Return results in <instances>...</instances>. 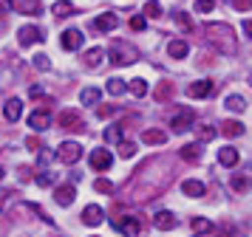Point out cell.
Here are the masks:
<instances>
[{"label": "cell", "mask_w": 252, "mask_h": 237, "mask_svg": "<svg viewBox=\"0 0 252 237\" xmlns=\"http://www.w3.org/2000/svg\"><path fill=\"white\" fill-rule=\"evenodd\" d=\"M102 59H105L102 48H91V51L85 54V65H88V68H99V65H102Z\"/></svg>", "instance_id": "cb8c5ba5"}, {"label": "cell", "mask_w": 252, "mask_h": 237, "mask_svg": "<svg viewBox=\"0 0 252 237\" xmlns=\"http://www.w3.org/2000/svg\"><path fill=\"white\" fill-rule=\"evenodd\" d=\"M130 28H133V31H145V28H148V20H145L142 14H136V17L130 20Z\"/></svg>", "instance_id": "60d3db41"}, {"label": "cell", "mask_w": 252, "mask_h": 237, "mask_svg": "<svg viewBox=\"0 0 252 237\" xmlns=\"http://www.w3.org/2000/svg\"><path fill=\"white\" fill-rule=\"evenodd\" d=\"M153 226L161 229V232H170V229L179 226V220H176V214H173V212H159L156 217H153Z\"/></svg>", "instance_id": "5bb4252c"}, {"label": "cell", "mask_w": 252, "mask_h": 237, "mask_svg": "<svg viewBox=\"0 0 252 237\" xmlns=\"http://www.w3.org/2000/svg\"><path fill=\"white\" fill-rule=\"evenodd\" d=\"M182 158H184V161H198V158H201V141L182 147Z\"/></svg>", "instance_id": "d4e9b609"}, {"label": "cell", "mask_w": 252, "mask_h": 237, "mask_svg": "<svg viewBox=\"0 0 252 237\" xmlns=\"http://www.w3.org/2000/svg\"><path fill=\"white\" fill-rule=\"evenodd\" d=\"M224 105H227V110H235V113H244V110H247V99H244V96H238V93L227 96V99H224Z\"/></svg>", "instance_id": "7402d4cb"}, {"label": "cell", "mask_w": 252, "mask_h": 237, "mask_svg": "<svg viewBox=\"0 0 252 237\" xmlns=\"http://www.w3.org/2000/svg\"><path fill=\"white\" fill-rule=\"evenodd\" d=\"M193 232H195V235L213 232V220H210V217H193Z\"/></svg>", "instance_id": "f1b7e54d"}, {"label": "cell", "mask_w": 252, "mask_h": 237, "mask_svg": "<svg viewBox=\"0 0 252 237\" xmlns=\"http://www.w3.org/2000/svg\"><path fill=\"white\" fill-rule=\"evenodd\" d=\"M105 90H108L111 96H122V93L127 90V85H125V79L114 77V79H108V85H105Z\"/></svg>", "instance_id": "603a6c76"}, {"label": "cell", "mask_w": 252, "mask_h": 237, "mask_svg": "<svg viewBox=\"0 0 252 237\" xmlns=\"http://www.w3.org/2000/svg\"><path fill=\"white\" fill-rule=\"evenodd\" d=\"M111 223H114L116 232H122V235H127V237H133L139 232V217H133V214H127V217H114Z\"/></svg>", "instance_id": "8992f818"}, {"label": "cell", "mask_w": 252, "mask_h": 237, "mask_svg": "<svg viewBox=\"0 0 252 237\" xmlns=\"http://www.w3.org/2000/svg\"><path fill=\"white\" fill-rule=\"evenodd\" d=\"M51 14L54 17H68V14H74V6H71L68 0H60V3L51 6Z\"/></svg>", "instance_id": "4316f807"}, {"label": "cell", "mask_w": 252, "mask_h": 237, "mask_svg": "<svg viewBox=\"0 0 252 237\" xmlns=\"http://www.w3.org/2000/svg\"><path fill=\"white\" fill-rule=\"evenodd\" d=\"M32 62H34L37 71H48V68H51V62H48V56H46V54H37Z\"/></svg>", "instance_id": "8d00e7d4"}, {"label": "cell", "mask_w": 252, "mask_h": 237, "mask_svg": "<svg viewBox=\"0 0 252 237\" xmlns=\"http://www.w3.org/2000/svg\"><path fill=\"white\" fill-rule=\"evenodd\" d=\"M3 175H6V172H3V167H0V178H3Z\"/></svg>", "instance_id": "c3c4849f"}, {"label": "cell", "mask_w": 252, "mask_h": 237, "mask_svg": "<svg viewBox=\"0 0 252 237\" xmlns=\"http://www.w3.org/2000/svg\"><path fill=\"white\" fill-rule=\"evenodd\" d=\"M54 201H57L60 206H71V203L77 201V189H74L71 184H65V186H60V189L54 192Z\"/></svg>", "instance_id": "4fadbf2b"}, {"label": "cell", "mask_w": 252, "mask_h": 237, "mask_svg": "<svg viewBox=\"0 0 252 237\" xmlns=\"http://www.w3.org/2000/svg\"><path fill=\"white\" fill-rule=\"evenodd\" d=\"M207 40L216 45L221 54H232V51H235V34H232V28L224 26V23H210V26H207Z\"/></svg>", "instance_id": "6da1fadb"}, {"label": "cell", "mask_w": 252, "mask_h": 237, "mask_svg": "<svg viewBox=\"0 0 252 237\" xmlns=\"http://www.w3.org/2000/svg\"><path fill=\"white\" fill-rule=\"evenodd\" d=\"M216 9V0H195V11L198 14H207V11Z\"/></svg>", "instance_id": "e575fe53"}, {"label": "cell", "mask_w": 252, "mask_h": 237, "mask_svg": "<svg viewBox=\"0 0 252 237\" xmlns=\"http://www.w3.org/2000/svg\"><path fill=\"white\" fill-rule=\"evenodd\" d=\"M9 9H12V0H0V17H3Z\"/></svg>", "instance_id": "7bdbcfd3"}, {"label": "cell", "mask_w": 252, "mask_h": 237, "mask_svg": "<svg viewBox=\"0 0 252 237\" xmlns=\"http://www.w3.org/2000/svg\"><path fill=\"white\" fill-rule=\"evenodd\" d=\"M218 161H221L224 167H235V164L241 161V153L235 150V147H224V150L218 153Z\"/></svg>", "instance_id": "e0dca14e"}, {"label": "cell", "mask_w": 252, "mask_h": 237, "mask_svg": "<svg viewBox=\"0 0 252 237\" xmlns=\"http://www.w3.org/2000/svg\"><path fill=\"white\" fill-rule=\"evenodd\" d=\"M116 26H119V17H116L114 11H105V14H99V17L94 20V28H96V31H114Z\"/></svg>", "instance_id": "8fae6325"}, {"label": "cell", "mask_w": 252, "mask_h": 237, "mask_svg": "<svg viewBox=\"0 0 252 237\" xmlns=\"http://www.w3.org/2000/svg\"><path fill=\"white\" fill-rule=\"evenodd\" d=\"M88 161H91V169H94V172H105V169L114 164V156H111V150H105V147H96V150L91 153V158H88Z\"/></svg>", "instance_id": "277c9868"}, {"label": "cell", "mask_w": 252, "mask_h": 237, "mask_svg": "<svg viewBox=\"0 0 252 237\" xmlns=\"http://www.w3.org/2000/svg\"><path fill=\"white\" fill-rule=\"evenodd\" d=\"M57 158L63 161V164H77L82 158V147L77 144V141H63L57 150Z\"/></svg>", "instance_id": "3957f363"}, {"label": "cell", "mask_w": 252, "mask_h": 237, "mask_svg": "<svg viewBox=\"0 0 252 237\" xmlns=\"http://www.w3.org/2000/svg\"><path fill=\"white\" fill-rule=\"evenodd\" d=\"M17 40H20L23 48H32V45H37L43 37H40V28H37V26H23V28L17 31Z\"/></svg>", "instance_id": "9c48e42d"}, {"label": "cell", "mask_w": 252, "mask_h": 237, "mask_svg": "<svg viewBox=\"0 0 252 237\" xmlns=\"http://www.w3.org/2000/svg\"><path fill=\"white\" fill-rule=\"evenodd\" d=\"M213 90H216V82H210V79H198V82H193V85L187 88V93H190L193 99H207V96H213Z\"/></svg>", "instance_id": "52a82bcc"}, {"label": "cell", "mask_w": 252, "mask_h": 237, "mask_svg": "<svg viewBox=\"0 0 252 237\" xmlns=\"http://www.w3.org/2000/svg\"><path fill=\"white\" fill-rule=\"evenodd\" d=\"M127 90H130L133 96H139V99H142V96L148 93V82H145L142 77H136V79H130V85H127Z\"/></svg>", "instance_id": "484cf974"}, {"label": "cell", "mask_w": 252, "mask_h": 237, "mask_svg": "<svg viewBox=\"0 0 252 237\" xmlns=\"http://www.w3.org/2000/svg\"><path fill=\"white\" fill-rule=\"evenodd\" d=\"M12 9L20 14H40V0H12Z\"/></svg>", "instance_id": "2e32d148"}, {"label": "cell", "mask_w": 252, "mask_h": 237, "mask_svg": "<svg viewBox=\"0 0 252 237\" xmlns=\"http://www.w3.org/2000/svg\"><path fill=\"white\" fill-rule=\"evenodd\" d=\"M216 135H218V130L210 127V124H207V127H198V141H213Z\"/></svg>", "instance_id": "1f68e13d"}, {"label": "cell", "mask_w": 252, "mask_h": 237, "mask_svg": "<svg viewBox=\"0 0 252 237\" xmlns=\"http://www.w3.org/2000/svg\"><path fill=\"white\" fill-rule=\"evenodd\" d=\"M229 184H232V189L235 192H247V175H235Z\"/></svg>", "instance_id": "f35d334b"}, {"label": "cell", "mask_w": 252, "mask_h": 237, "mask_svg": "<svg viewBox=\"0 0 252 237\" xmlns=\"http://www.w3.org/2000/svg\"><path fill=\"white\" fill-rule=\"evenodd\" d=\"M142 141H145V144H164V141H167V133H161V130H145V133H142Z\"/></svg>", "instance_id": "44dd1931"}, {"label": "cell", "mask_w": 252, "mask_h": 237, "mask_svg": "<svg viewBox=\"0 0 252 237\" xmlns=\"http://www.w3.org/2000/svg\"><path fill=\"white\" fill-rule=\"evenodd\" d=\"M99 99H102V90H99V88H82V93H80L82 105L94 107V105H99Z\"/></svg>", "instance_id": "d6986e66"}, {"label": "cell", "mask_w": 252, "mask_h": 237, "mask_svg": "<svg viewBox=\"0 0 252 237\" xmlns=\"http://www.w3.org/2000/svg\"><path fill=\"white\" fill-rule=\"evenodd\" d=\"M167 54H170L173 59H184V56L190 54V45L184 43V40H170V43H167Z\"/></svg>", "instance_id": "9a60e30c"}, {"label": "cell", "mask_w": 252, "mask_h": 237, "mask_svg": "<svg viewBox=\"0 0 252 237\" xmlns=\"http://www.w3.org/2000/svg\"><path fill=\"white\" fill-rule=\"evenodd\" d=\"M136 153V144H130V141H119V156L122 158H133Z\"/></svg>", "instance_id": "d6a6232c"}, {"label": "cell", "mask_w": 252, "mask_h": 237, "mask_svg": "<svg viewBox=\"0 0 252 237\" xmlns=\"http://www.w3.org/2000/svg\"><path fill=\"white\" fill-rule=\"evenodd\" d=\"M111 62L114 65H130V62H136V51L125 43H116L111 48Z\"/></svg>", "instance_id": "7a4b0ae2"}, {"label": "cell", "mask_w": 252, "mask_h": 237, "mask_svg": "<svg viewBox=\"0 0 252 237\" xmlns=\"http://www.w3.org/2000/svg\"><path fill=\"white\" fill-rule=\"evenodd\" d=\"M29 93L37 99V96H43V88H40V85H32V90H29Z\"/></svg>", "instance_id": "ee69618b"}, {"label": "cell", "mask_w": 252, "mask_h": 237, "mask_svg": "<svg viewBox=\"0 0 252 237\" xmlns=\"http://www.w3.org/2000/svg\"><path fill=\"white\" fill-rule=\"evenodd\" d=\"M48 124H51V116H48V110H34L32 116H29V127L32 130H48Z\"/></svg>", "instance_id": "7c38bea8"}, {"label": "cell", "mask_w": 252, "mask_h": 237, "mask_svg": "<svg viewBox=\"0 0 252 237\" xmlns=\"http://www.w3.org/2000/svg\"><path fill=\"white\" fill-rule=\"evenodd\" d=\"M176 23H179V28H184V31H190V28H193V17H190V14H176Z\"/></svg>", "instance_id": "d590c367"}, {"label": "cell", "mask_w": 252, "mask_h": 237, "mask_svg": "<svg viewBox=\"0 0 252 237\" xmlns=\"http://www.w3.org/2000/svg\"><path fill=\"white\" fill-rule=\"evenodd\" d=\"M105 220V212H102V206H85V209H82V223L85 226H99Z\"/></svg>", "instance_id": "30bf717a"}, {"label": "cell", "mask_w": 252, "mask_h": 237, "mask_svg": "<svg viewBox=\"0 0 252 237\" xmlns=\"http://www.w3.org/2000/svg\"><path fill=\"white\" fill-rule=\"evenodd\" d=\"M193 122H195V113L193 110H182L173 116L170 127L176 130V133H184V130H193Z\"/></svg>", "instance_id": "ba28073f"}, {"label": "cell", "mask_w": 252, "mask_h": 237, "mask_svg": "<svg viewBox=\"0 0 252 237\" xmlns=\"http://www.w3.org/2000/svg\"><path fill=\"white\" fill-rule=\"evenodd\" d=\"M241 28H244V34L250 37V34H252V20H244V26H241Z\"/></svg>", "instance_id": "f6af8a7d"}, {"label": "cell", "mask_w": 252, "mask_h": 237, "mask_svg": "<svg viewBox=\"0 0 252 237\" xmlns=\"http://www.w3.org/2000/svg\"><path fill=\"white\" fill-rule=\"evenodd\" d=\"M82 43H85V37H82L80 28H65L63 37H60V45H63L65 51H80Z\"/></svg>", "instance_id": "5b68a950"}, {"label": "cell", "mask_w": 252, "mask_h": 237, "mask_svg": "<svg viewBox=\"0 0 252 237\" xmlns=\"http://www.w3.org/2000/svg\"><path fill=\"white\" fill-rule=\"evenodd\" d=\"M54 184V172H40L37 175V186H51Z\"/></svg>", "instance_id": "ab89813d"}, {"label": "cell", "mask_w": 252, "mask_h": 237, "mask_svg": "<svg viewBox=\"0 0 252 237\" xmlns=\"http://www.w3.org/2000/svg\"><path fill=\"white\" fill-rule=\"evenodd\" d=\"M51 161V153H40V164H48Z\"/></svg>", "instance_id": "bcb514c9"}, {"label": "cell", "mask_w": 252, "mask_h": 237, "mask_svg": "<svg viewBox=\"0 0 252 237\" xmlns=\"http://www.w3.org/2000/svg\"><path fill=\"white\" fill-rule=\"evenodd\" d=\"M20 113H23V102L20 99H9L6 102V119H9V122H17Z\"/></svg>", "instance_id": "ffe728a7"}, {"label": "cell", "mask_w": 252, "mask_h": 237, "mask_svg": "<svg viewBox=\"0 0 252 237\" xmlns=\"http://www.w3.org/2000/svg\"><path fill=\"white\" fill-rule=\"evenodd\" d=\"M232 6H235L238 11H247L250 9V0H232Z\"/></svg>", "instance_id": "b9f144b4"}, {"label": "cell", "mask_w": 252, "mask_h": 237, "mask_svg": "<svg viewBox=\"0 0 252 237\" xmlns=\"http://www.w3.org/2000/svg\"><path fill=\"white\" fill-rule=\"evenodd\" d=\"M182 192L187 195V198H201L207 192V186L201 184V181H184L182 184Z\"/></svg>", "instance_id": "ac0fdd59"}, {"label": "cell", "mask_w": 252, "mask_h": 237, "mask_svg": "<svg viewBox=\"0 0 252 237\" xmlns=\"http://www.w3.org/2000/svg\"><path fill=\"white\" fill-rule=\"evenodd\" d=\"M142 14H145V17H161V3L159 0H148L145 9H142Z\"/></svg>", "instance_id": "4dcf8cb0"}, {"label": "cell", "mask_w": 252, "mask_h": 237, "mask_svg": "<svg viewBox=\"0 0 252 237\" xmlns=\"http://www.w3.org/2000/svg\"><path fill=\"white\" fill-rule=\"evenodd\" d=\"M244 133H247V127H244L241 122H227V124H224V135H227V138H229V135H232V138H238V135H244Z\"/></svg>", "instance_id": "83f0119b"}, {"label": "cell", "mask_w": 252, "mask_h": 237, "mask_svg": "<svg viewBox=\"0 0 252 237\" xmlns=\"http://www.w3.org/2000/svg\"><path fill=\"white\" fill-rule=\"evenodd\" d=\"M105 141H111V144H119V141H122V130H119V127H108V130H105Z\"/></svg>", "instance_id": "836d02e7"}, {"label": "cell", "mask_w": 252, "mask_h": 237, "mask_svg": "<svg viewBox=\"0 0 252 237\" xmlns=\"http://www.w3.org/2000/svg\"><path fill=\"white\" fill-rule=\"evenodd\" d=\"M94 189H96V192H114L116 186H114V184H111V181L99 178V181H94Z\"/></svg>", "instance_id": "74e56055"}, {"label": "cell", "mask_w": 252, "mask_h": 237, "mask_svg": "<svg viewBox=\"0 0 252 237\" xmlns=\"http://www.w3.org/2000/svg\"><path fill=\"white\" fill-rule=\"evenodd\" d=\"M60 124H63V127H71V124H74V130H82V127H80V116H77V113H71V110H65L63 116H60Z\"/></svg>", "instance_id": "f546056e"}, {"label": "cell", "mask_w": 252, "mask_h": 237, "mask_svg": "<svg viewBox=\"0 0 252 237\" xmlns=\"http://www.w3.org/2000/svg\"><path fill=\"white\" fill-rule=\"evenodd\" d=\"M111 113H114V107H99V116H102V119L105 116H111Z\"/></svg>", "instance_id": "7dc6e473"}]
</instances>
